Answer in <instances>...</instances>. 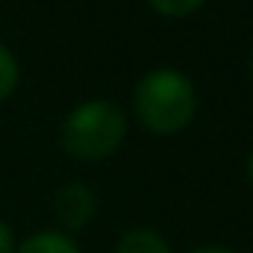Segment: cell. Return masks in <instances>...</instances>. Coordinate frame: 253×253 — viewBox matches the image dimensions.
Here are the masks:
<instances>
[{"instance_id":"1","label":"cell","mask_w":253,"mask_h":253,"mask_svg":"<svg viewBox=\"0 0 253 253\" xmlns=\"http://www.w3.org/2000/svg\"><path fill=\"white\" fill-rule=\"evenodd\" d=\"M197 112V91L189 74L177 68H153L138 80L135 115L156 135H177Z\"/></svg>"},{"instance_id":"6","label":"cell","mask_w":253,"mask_h":253,"mask_svg":"<svg viewBox=\"0 0 253 253\" xmlns=\"http://www.w3.org/2000/svg\"><path fill=\"white\" fill-rule=\"evenodd\" d=\"M18 80H21V68H18L15 53L6 44H0V103L18 88Z\"/></svg>"},{"instance_id":"5","label":"cell","mask_w":253,"mask_h":253,"mask_svg":"<svg viewBox=\"0 0 253 253\" xmlns=\"http://www.w3.org/2000/svg\"><path fill=\"white\" fill-rule=\"evenodd\" d=\"M115 253H171V248L156 230L135 227V230H129V233H124L118 239Z\"/></svg>"},{"instance_id":"3","label":"cell","mask_w":253,"mask_h":253,"mask_svg":"<svg viewBox=\"0 0 253 253\" xmlns=\"http://www.w3.org/2000/svg\"><path fill=\"white\" fill-rule=\"evenodd\" d=\"M53 212L68 230H83L97 212V197L85 183H68L53 197Z\"/></svg>"},{"instance_id":"8","label":"cell","mask_w":253,"mask_h":253,"mask_svg":"<svg viewBox=\"0 0 253 253\" xmlns=\"http://www.w3.org/2000/svg\"><path fill=\"white\" fill-rule=\"evenodd\" d=\"M0 253H15V236L6 221H0Z\"/></svg>"},{"instance_id":"2","label":"cell","mask_w":253,"mask_h":253,"mask_svg":"<svg viewBox=\"0 0 253 253\" xmlns=\"http://www.w3.org/2000/svg\"><path fill=\"white\" fill-rule=\"evenodd\" d=\"M126 135V118L112 100H85L68 112L59 129L62 150L83 162L112 156Z\"/></svg>"},{"instance_id":"9","label":"cell","mask_w":253,"mask_h":253,"mask_svg":"<svg viewBox=\"0 0 253 253\" xmlns=\"http://www.w3.org/2000/svg\"><path fill=\"white\" fill-rule=\"evenodd\" d=\"M191 253H233L227 248H218V245H203V248H194Z\"/></svg>"},{"instance_id":"11","label":"cell","mask_w":253,"mask_h":253,"mask_svg":"<svg viewBox=\"0 0 253 253\" xmlns=\"http://www.w3.org/2000/svg\"><path fill=\"white\" fill-rule=\"evenodd\" d=\"M248 71H251V77H253V50H251V59H248Z\"/></svg>"},{"instance_id":"10","label":"cell","mask_w":253,"mask_h":253,"mask_svg":"<svg viewBox=\"0 0 253 253\" xmlns=\"http://www.w3.org/2000/svg\"><path fill=\"white\" fill-rule=\"evenodd\" d=\"M245 171H248V183H251V189H253V150H251V156H248V162H245Z\"/></svg>"},{"instance_id":"7","label":"cell","mask_w":253,"mask_h":253,"mask_svg":"<svg viewBox=\"0 0 253 253\" xmlns=\"http://www.w3.org/2000/svg\"><path fill=\"white\" fill-rule=\"evenodd\" d=\"M150 9H156L162 18H189L206 0H147Z\"/></svg>"},{"instance_id":"4","label":"cell","mask_w":253,"mask_h":253,"mask_svg":"<svg viewBox=\"0 0 253 253\" xmlns=\"http://www.w3.org/2000/svg\"><path fill=\"white\" fill-rule=\"evenodd\" d=\"M15 253H80V248L74 245L71 236H65L59 230H42V233H33L27 236Z\"/></svg>"}]
</instances>
